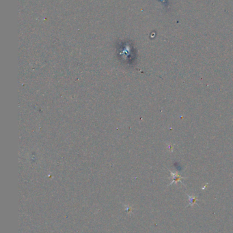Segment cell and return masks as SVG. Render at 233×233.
<instances>
[{"instance_id": "obj_1", "label": "cell", "mask_w": 233, "mask_h": 233, "mask_svg": "<svg viewBox=\"0 0 233 233\" xmlns=\"http://www.w3.org/2000/svg\"><path fill=\"white\" fill-rule=\"evenodd\" d=\"M188 198H189V206L194 205L196 203V200H197V198L191 197V196H188Z\"/></svg>"}]
</instances>
